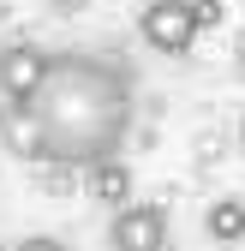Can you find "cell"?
Instances as JSON below:
<instances>
[{
    "instance_id": "cell-9",
    "label": "cell",
    "mask_w": 245,
    "mask_h": 251,
    "mask_svg": "<svg viewBox=\"0 0 245 251\" xmlns=\"http://www.w3.org/2000/svg\"><path fill=\"white\" fill-rule=\"evenodd\" d=\"M12 251H66V239H54V233H30V239H18Z\"/></svg>"
},
{
    "instance_id": "cell-6",
    "label": "cell",
    "mask_w": 245,
    "mask_h": 251,
    "mask_svg": "<svg viewBox=\"0 0 245 251\" xmlns=\"http://www.w3.org/2000/svg\"><path fill=\"white\" fill-rule=\"evenodd\" d=\"M90 198L120 209V203H132V168H126V155H114V162L102 168H90Z\"/></svg>"
},
{
    "instance_id": "cell-1",
    "label": "cell",
    "mask_w": 245,
    "mask_h": 251,
    "mask_svg": "<svg viewBox=\"0 0 245 251\" xmlns=\"http://www.w3.org/2000/svg\"><path fill=\"white\" fill-rule=\"evenodd\" d=\"M30 114L42 120L48 162L90 174L126 150L132 120H138V78H132V66H120L108 54L66 48V54H54Z\"/></svg>"
},
{
    "instance_id": "cell-5",
    "label": "cell",
    "mask_w": 245,
    "mask_h": 251,
    "mask_svg": "<svg viewBox=\"0 0 245 251\" xmlns=\"http://www.w3.org/2000/svg\"><path fill=\"white\" fill-rule=\"evenodd\" d=\"M0 144H6L18 162H48V138H42V120L30 114V108H12L6 120V132H0Z\"/></svg>"
},
{
    "instance_id": "cell-12",
    "label": "cell",
    "mask_w": 245,
    "mask_h": 251,
    "mask_svg": "<svg viewBox=\"0 0 245 251\" xmlns=\"http://www.w3.org/2000/svg\"><path fill=\"white\" fill-rule=\"evenodd\" d=\"M0 251H12V245H0Z\"/></svg>"
},
{
    "instance_id": "cell-2",
    "label": "cell",
    "mask_w": 245,
    "mask_h": 251,
    "mask_svg": "<svg viewBox=\"0 0 245 251\" xmlns=\"http://www.w3.org/2000/svg\"><path fill=\"white\" fill-rule=\"evenodd\" d=\"M138 36L156 48V54H173L186 60L197 48V18H192V0H149L138 12Z\"/></svg>"
},
{
    "instance_id": "cell-7",
    "label": "cell",
    "mask_w": 245,
    "mask_h": 251,
    "mask_svg": "<svg viewBox=\"0 0 245 251\" xmlns=\"http://www.w3.org/2000/svg\"><path fill=\"white\" fill-rule=\"evenodd\" d=\"M203 227H209V239H221V245L245 239V198H216L209 215H203Z\"/></svg>"
},
{
    "instance_id": "cell-11",
    "label": "cell",
    "mask_w": 245,
    "mask_h": 251,
    "mask_svg": "<svg viewBox=\"0 0 245 251\" xmlns=\"http://www.w3.org/2000/svg\"><path fill=\"white\" fill-rule=\"evenodd\" d=\"M239 138H245V114H239Z\"/></svg>"
},
{
    "instance_id": "cell-4",
    "label": "cell",
    "mask_w": 245,
    "mask_h": 251,
    "mask_svg": "<svg viewBox=\"0 0 245 251\" xmlns=\"http://www.w3.org/2000/svg\"><path fill=\"white\" fill-rule=\"evenodd\" d=\"M48 66H54L48 48H36V42H6V48H0V96H6L12 108H30L36 90H42V78H48Z\"/></svg>"
},
{
    "instance_id": "cell-8",
    "label": "cell",
    "mask_w": 245,
    "mask_h": 251,
    "mask_svg": "<svg viewBox=\"0 0 245 251\" xmlns=\"http://www.w3.org/2000/svg\"><path fill=\"white\" fill-rule=\"evenodd\" d=\"M192 18H197V30H216L221 24V0H192Z\"/></svg>"
},
{
    "instance_id": "cell-3",
    "label": "cell",
    "mask_w": 245,
    "mask_h": 251,
    "mask_svg": "<svg viewBox=\"0 0 245 251\" xmlns=\"http://www.w3.org/2000/svg\"><path fill=\"white\" fill-rule=\"evenodd\" d=\"M108 251H168V209L162 203H120L108 215Z\"/></svg>"
},
{
    "instance_id": "cell-10",
    "label": "cell",
    "mask_w": 245,
    "mask_h": 251,
    "mask_svg": "<svg viewBox=\"0 0 245 251\" xmlns=\"http://www.w3.org/2000/svg\"><path fill=\"white\" fill-rule=\"evenodd\" d=\"M6 120H12V102H6V96H0V132H6Z\"/></svg>"
}]
</instances>
